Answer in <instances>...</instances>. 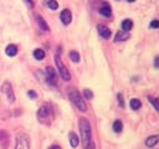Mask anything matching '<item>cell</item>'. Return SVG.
Wrapping results in <instances>:
<instances>
[{"label":"cell","mask_w":159,"mask_h":149,"mask_svg":"<svg viewBox=\"0 0 159 149\" xmlns=\"http://www.w3.org/2000/svg\"><path fill=\"white\" fill-rule=\"evenodd\" d=\"M1 91L6 95L7 100H9L10 102H14L15 101V96H14V93H13V89H11V86L7 83V82H5V83L1 86Z\"/></svg>","instance_id":"7"},{"label":"cell","mask_w":159,"mask_h":149,"mask_svg":"<svg viewBox=\"0 0 159 149\" xmlns=\"http://www.w3.org/2000/svg\"><path fill=\"white\" fill-rule=\"evenodd\" d=\"M127 1H128V3H134L136 0H127Z\"/></svg>","instance_id":"31"},{"label":"cell","mask_w":159,"mask_h":149,"mask_svg":"<svg viewBox=\"0 0 159 149\" xmlns=\"http://www.w3.org/2000/svg\"><path fill=\"white\" fill-rule=\"evenodd\" d=\"M86 149H96V147H94V144L92 143V142H90V144L87 146V148Z\"/></svg>","instance_id":"27"},{"label":"cell","mask_w":159,"mask_h":149,"mask_svg":"<svg viewBox=\"0 0 159 149\" xmlns=\"http://www.w3.org/2000/svg\"><path fill=\"white\" fill-rule=\"evenodd\" d=\"M158 139H159L158 135H152V137H149V138L145 140V146L149 147V148L154 147V146H156V144L158 143Z\"/></svg>","instance_id":"13"},{"label":"cell","mask_w":159,"mask_h":149,"mask_svg":"<svg viewBox=\"0 0 159 149\" xmlns=\"http://www.w3.org/2000/svg\"><path fill=\"white\" fill-rule=\"evenodd\" d=\"M34 57L36 58V60H43V57H45V52H43V50L36 49L34 51Z\"/></svg>","instance_id":"18"},{"label":"cell","mask_w":159,"mask_h":149,"mask_svg":"<svg viewBox=\"0 0 159 149\" xmlns=\"http://www.w3.org/2000/svg\"><path fill=\"white\" fill-rule=\"evenodd\" d=\"M49 149H61V148H60L58 146H52V147H50Z\"/></svg>","instance_id":"29"},{"label":"cell","mask_w":159,"mask_h":149,"mask_svg":"<svg viewBox=\"0 0 159 149\" xmlns=\"http://www.w3.org/2000/svg\"><path fill=\"white\" fill-rule=\"evenodd\" d=\"M122 129H123V124L121 121H116V122L113 123V131L116 132V133H121L122 132Z\"/></svg>","instance_id":"19"},{"label":"cell","mask_w":159,"mask_h":149,"mask_svg":"<svg viewBox=\"0 0 159 149\" xmlns=\"http://www.w3.org/2000/svg\"><path fill=\"white\" fill-rule=\"evenodd\" d=\"M55 61H56V66L58 68V72H60V76L62 77L63 81H70L71 80V74L69 72V70L65 65H63V62L61 61V58L58 57V55H56V57H55Z\"/></svg>","instance_id":"3"},{"label":"cell","mask_w":159,"mask_h":149,"mask_svg":"<svg viewBox=\"0 0 159 149\" xmlns=\"http://www.w3.org/2000/svg\"><path fill=\"white\" fill-rule=\"evenodd\" d=\"M15 149H30L29 140L25 135H18L16 137V147Z\"/></svg>","instance_id":"6"},{"label":"cell","mask_w":159,"mask_h":149,"mask_svg":"<svg viewBox=\"0 0 159 149\" xmlns=\"http://www.w3.org/2000/svg\"><path fill=\"white\" fill-rule=\"evenodd\" d=\"M27 95H29L31 98H36V93H35L34 91H29V92H27Z\"/></svg>","instance_id":"26"},{"label":"cell","mask_w":159,"mask_h":149,"mask_svg":"<svg viewBox=\"0 0 159 149\" xmlns=\"http://www.w3.org/2000/svg\"><path fill=\"white\" fill-rule=\"evenodd\" d=\"M97 30H98V34L101 35L103 39H108L111 36V30L107 26H105V25H98Z\"/></svg>","instance_id":"9"},{"label":"cell","mask_w":159,"mask_h":149,"mask_svg":"<svg viewBox=\"0 0 159 149\" xmlns=\"http://www.w3.org/2000/svg\"><path fill=\"white\" fill-rule=\"evenodd\" d=\"M158 26H159L158 20H153L152 24H150V27H153V29H158Z\"/></svg>","instance_id":"25"},{"label":"cell","mask_w":159,"mask_h":149,"mask_svg":"<svg viewBox=\"0 0 159 149\" xmlns=\"http://www.w3.org/2000/svg\"><path fill=\"white\" fill-rule=\"evenodd\" d=\"M117 98H118V103H119V106H121V107L123 108V107H124V101H123V95H122V93H118Z\"/></svg>","instance_id":"22"},{"label":"cell","mask_w":159,"mask_h":149,"mask_svg":"<svg viewBox=\"0 0 159 149\" xmlns=\"http://www.w3.org/2000/svg\"><path fill=\"white\" fill-rule=\"evenodd\" d=\"M132 27H133V21L129 20V19H126V20L122 22V30L123 31H129Z\"/></svg>","instance_id":"16"},{"label":"cell","mask_w":159,"mask_h":149,"mask_svg":"<svg viewBox=\"0 0 159 149\" xmlns=\"http://www.w3.org/2000/svg\"><path fill=\"white\" fill-rule=\"evenodd\" d=\"M37 117L40 121H45V119H49L51 117V107L47 103L42 104L41 107H40L39 112H37Z\"/></svg>","instance_id":"4"},{"label":"cell","mask_w":159,"mask_h":149,"mask_svg":"<svg viewBox=\"0 0 159 149\" xmlns=\"http://www.w3.org/2000/svg\"><path fill=\"white\" fill-rule=\"evenodd\" d=\"M158 60H159V58L156 57V67H158Z\"/></svg>","instance_id":"30"},{"label":"cell","mask_w":159,"mask_h":149,"mask_svg":"<svg viewBox=\"0 0 159 149\" xmlns=\"http://www.w3.org/2000/svg\"><path fill=\"white\" fill-rule=\"evenodd\" d=\"M69 97H70L71 102H72V103L76 106L77 109H80L81 112H86L87 111V106L85 103V101L82 100L81 95H80V93L75 88H71L70 91H69Z\"/></svg>","instance_id":"2"},{"label":"cell","mask_w":159,"mask_h":149,"mask_svg":"<svg viewBox=\"0 0 159 149\" xmlns=\"http://www.w3.org/2000/svg\"><path fill=\"white\" fill-rule=\"evenodd\" d=\"M149 101L153 103L154 108H156V111H158V109H159V107H158V102H157V98H149Z\"/></svg>","instance_id":"24"},{"label":"cell","mask_w":159,"mask_h":149,"mask_svg":"<svg viewBox=\"0 0 159 149\" xmlns=\"http://www.w3.org/2000/svg\"><path fill=\"white\" fill-rule=\"evenodd\" d=\"M36 22H37V25L40 27V30H42V31H49V26H47L46 24V21L43 20V19L40 16V15H36Z\"/></svg>","instance_id":"11"},{"label":"cell","mask_w":159,"mask_h":149,"mask_svg":"<svg viewBox=\"0 0 159 149\" xmlns=\"http://www.w3.org/2000/svg\"><path fill=\"white\" fill-rule=\"evenodd\" d=\"M80 131H81V135H82V143L83 147L87 148V146L91 142V125L90 122L86 118H80Z\"/></svg>","instance_id":"1"},{"label":"cell","mask_w":159,"mask_h":149,"mask_svg":"<svg viewBox=\"0 0 159 149\" xmlns=\"http://www.w3.org/2000/svg\"><path fill=\"white\" fill-rule=\"evenodd\" d=\"M47 6H49L51 10H57L58 4H57L56 0H49V1H47Z\"/></svg>","instance_id":"21"},{"label":"cell","mask_w":159,"mask_h":149,"mask_svg":"<svg viewBox=\"0 0 159 149\" xmlns=\"http://www.w3.org/2000/svg\"><path fill=\"white\" fill-rule=\"evenodd\" d=\"M5 52H6L7 56H11V57H13V56H15V55L18 54V47H16L15 45H9V46L6 47Z\"/></svg>","instance_id":"14"},{"label":"cell","mask_w":159,"mask_h":149,"mask_svg":"<svg viewBox=\"0 0 159 149\" xmlns=\"http://www.w3.org/2000/svg\"><path fill=\"white\" fill-rule=\"evenodd\" d=\"M71 20H72V14H71V11L69 9H65L61 11V21L63 22L65 25H69Z\"/></svg>","instance_id":"8"},{"label":"cell","mask_w":159,"mask_h":149,"mask_svg":"<svg viewBox=\"0 0 159 149\" xmlns=\"http://www.w3.org/2000/svg\"><path fill=\"white\" fill-rule=\"evenodd\" d=\"M128 37H129V33L128 31H123V30H121L119 33H117V35H116V40L117 42L118 41H126V40H128Z\"/></svg>","instance_id":"12"},{"label":"cell","mask_w":159,"mask_h":149,"mask_svg":"<svg viewBox=\"0 0 159 149\" xmlns=\"http://www.w3.org/2000/svg\"><path fill=\"white\" fill-rule=\"evenodd\" d=\"M25 1H26L27 4H29V5H30V6H33V5H34V3H33V0H25Z\"/></svg>","instance_id":"28"},{"label":"cell","mask_w":159,"mask_h":149,"mask_svg":"<svg viewBox=\"0 0 159 149\" xmlns=\"http://www.w3.org/2000/svg\"><path fill=\"white\" fill-rule=\"evenodd\" d=\"M70 143H71V146H72V148H76V147L78 146V143H80L78 137L73 132L70 133Z\"/></svg>","instance_id":"15"},{"label":"cell","mask_w":159,"mask_h":149,"mask_svg":"<svg viewBox=\"0 0 159 149\" xmlns=\"http://www.w3.org/2000/svg\"><path fill=\"white\" fill-rule=\"evenodd\" d=\"M70 58L73 62H80V60H81V57H80V54L76 52V51H71V52H70Z\"/></svg>","instance_id":"20"},{"label":"cell","mask_w":159,"mask_h":149,"mask_svg":"<svg viewBox=\"0 0 159 149\" xmlns=\"http://www.w3.org/2000/svg\"><path fill=\"white\" fill-rule=\"evenodd\" d=\"M141 101H139L138 98H133V100H130V108L133 109V111H138L139 108H141Z\"/></svg>","instance_id":"17"},{"label":"cell","mask_w":159,"mask_h":149,"mask_svg":"<svg viewBox=\"0 0 159 149\" xmlns=\"http://www.w3.org/2000/svg\"><path fill=\"white\" fill-rule=\"evenodd\" d=\"M85 97H86L87 100L93 98V93H92V91H90V89H85Z\"/></svg>","instance_id":"23"},{"label":"cell","mask_w":159,"mask_h":149,"mask_svg":"<svg viewBox=\"0 0 159 149\" xmlns=\"http://www.w3.org/2000/svg\"><path fill=\"white\" fill-rule=\"evenodd\" d=\"M45 74H46L47 82H49L50 85H52V86H56V83H57V77H56V73H55V70L52 67H46Z\"/></svg>","instance_id":"5"},{"label":"cell","mask_w":159,"mask_h":149,"mask_svg":"<svg viewBox=\"0 0 159 149\" xmlns=\"http://www.w3.org/2000/svg\"><path fill=\"white\" fill-rule=\"evenodd\" d=\"M99 14L103 15V16H106V18H109L111 14H112L111 6L108 5V4H103V5L99 7Z\"/></svg>","instance_id":"10"}]
</instances>
